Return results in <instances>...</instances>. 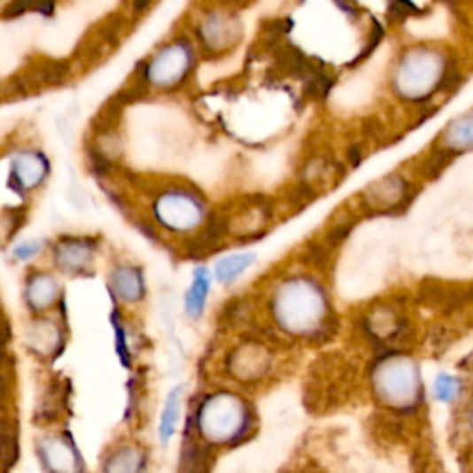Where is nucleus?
Listing matches in <instances>:
<instances>
[{
  "mask_svg": "<svg viewBox=\"0 0 473 473\" xmlns=\"http://www.w3.org/2000/svg\"><path fill=\"white\" fill-rule=\"evenodd\" d=\"M461 83L462 73L447 52L416 49L401 58L394 76V91L405 100L423 102L437 93H454Z\"/></svg>",
  "mask_w": 473,
  "mask_h": 473,
  "instance_id": "obj_1",
  "label": "nucleus"
},
{
  "mask_svg": "<svg viewBox=\"0 0 473 473\" xmlns=\"http://www.w3.org/2000/svg\"><path fill=\"white\" fill-rule=\"evenodd\" d=\"M198 431L211 444H233L250 425L244 401L233 394H214L207 398L198 411Z\"/></svg>",
  "mask_w": 473,
  "mask_h": 473,
  "instance_id": "obj_2",
  "label": "nucleus"
},
{
  "mask_svg": "<svg viewBox=\"0 0 473 473\" xmlns=\"http://www.w3.org/2000/svg\"><path fill=\"white\" fill-rule=\"evenodd\" d=\"M274 313L287 331L309 335L326 318V299L309 283H292L277 294Z\"/></svg>",
  "mask_w": 473,
  "mask_h": 473,
  "instance_id": "obj_3",
  "label": "nucleus"
},
{
  "mask_svg": "<svg viewBox=\"0 0 473 473\" xmlns=\"http://www.w3.org/2000/svg\"><path fill=\"white\" fill-rule=\"evenodd\" d=\"M374 386L383 401L394 407H405L416 401L420 383L413 361L405 357L384 359L374 374Z\"/></svg>",
  "mask_w": 473,
  "mask_h": 473,
  "instance_id": "obj_4",
  "label": "nucleus"
},
{
  "mask_svg": "<svg viewBox=\"0 0 473 473\" xmlns=\"http://www.w3.org/2000/svg\"><path fill=\"white\" fill-rule=\"evenodd\" d=\"M416 190L399 174H391L362 190V205L376 214H398L408 209Z\"/></svg>",
  "mask_w": 473,
  "mask_h": 473,
  "instance_id": "obj_5",
  "label": "nucleus"
},
{
  "mask_svg": "<svg viewBox=\"0 0 473 473\" xmlns=\"http://www.w3.org/2000/svg\"><path fill=\"white\" fill-rule=\"evenodd\" d=\"M39 455L50 473H80L81 461L71 442L61 437L45 438L39 446Z\"/></svg>",
  "mask_w": 473,
  "mask_h": 473,
  "instance_id": "obj_6",
  "label": "nucleus"
},
{
  "mask_svg": "<svg viewBox=\"0 0 473 473\" xmlns=\"http://www.w3.org/2000/svg\"><path fill=\"white\" fill-rule=\"evenodd\" d=\"M437 146L454 158L473 150V110L451 120L442 130Z\"/></svg>",
  "mask_w": 473,
  "mask_h": 473,
  "instance_id": "obj_7",
  "label": "nucleus"
},
{
  "mask_svg": "<svg viewBox=\"0 0 473 473\" xmlns=\"http://www.w3.org/2000/svg\"><path fill=\"white\" fill-rule=\"evenodd\" d=\"M47 178V159L41 154H25L13 163L12 185L19 192L25 189H35L43 180Z\"/></svg>",
  "mask_w": 473,
  "mask_h": 473,
  "instance_id": "obj_8",
  "label": "nucleus"
},
{
  "mask_svg": "<svg viewBox=\"0 0 473 473\" xmlns=\"http://www.w3.org/2000/svg\"><path fill=\"white\" fill-rule=\"evenodd\" d=\"M71 67L66 59H45L39 66L30 67L23 76L35 93L43 85H58L67 78Z\"/></svg>",
  "mask_w": 473,
  "mask_h": 473,
  "instance_id": "obj_9",
  "label": "nucleus"
},
{
  "mask_svg": "<svg viewBox=\"0 0 473 473\" xmlns=\"http://www.w3.org/2000/svg\"><path fill=\"white\" fill-rule=\"evenodd\" d=\"M158 213L161 221H167L172 213H180L182 217V229L195 226L197 221L200 219L202 205L195 202V198L190 197H182V195H168L158 202Z\"/></svg>",
  "mask_w": 473,
  "mask_h": 473,
  "instance_id": "obj_10",
  "label": "nucleus"
},
{
  "mask_svg": "<svg viewBox=\"0 0 473 473\" xmlns=\"http://www.w3.org/2000/svg\"><path fill=\"white\" fill-rule=\"evenodd\" d=\"M95 244H89V241H73L63 243L56 248V265L71 274L81 272L91 260V250Z\"/></svg>",
  "mask_w": 473,
  "mask_h": 473,
  "instance_id": "obj_11",
  "label": "nucleus"
},
{
  "mask_svg": "<svg viewBox=\"0 0 473 473\" xmlns=\"http://www.w3.org/2000/svg\"><path fill=\"white\" fill-rule=\"evenodd\" d=\"M113 289L124 302H139L144 296V283L139 270L132 267H122L113 272Z\"/></svg>",
  "mask_w": 473,
  "mask_h": 473,
  "instance_id": "obj_12",
  "label": "nucleus"
},
{
  "mask_svg": "<svg viewBox=\"0 0 473 473\" xmlns=\"http://www.w3.org/2000/svg\"><path fill=\"white\" fill-rule=\"evenodd\" d=\"M272 56L275 61V67L289 76L304 78L311 66V61L302 54V50L292 45H287V43H283L282 47H277Z\"/></svg>",
  "mask_w": 473,
  "mask_h": 473,
  "instance_id": "obj_13",
  "label": "nucleus"
},
{
  "mask_svg": "<svg viewBox=\"0 0 473 473\" xmlns=\"http://www.w3.org/2000/svg\"><path fill=\"white\" fill-rule=\"evenodd\" d=\"M56 298H58V285L52 277L37 274L30 279L27 299H28V306L34 311H43V309L50 307Z\"/></svg>",
  "mask_w": 473,
  "mask_h": 473,
  "instance_id": "obj_14",
  "label": "nucleus"
},
{
  "mask_svg": "<svg viewBox=\"0 0 473 473\" xmlns=\"http://www.w3.org/2000/svg\"><path fill=\"white\" fill-rule=\"evenodd\" d=\"M180 398H182V386H178V389H174L168 394L163 411H161L158 433H159V442L163 446H167L176 433V425L180 420Z\"/></svg>",
  "mask_w": 473,
  "mask_h": 473,
  "instance_id": "obj_15",
  "label": "nucleus"
},
{
  "mask_svg": "<svg viewBox=\"0 0 473 473\" xmlns=\"http://www.w3.org/2000/svg\"><path fill=\"white\" fill-rule=\"evenodd\" d=\"M209 294V277L205 268H198L195 272V279H192V285L185 296V311L189 316L198 318L204 313L205 299Z\"/></svg>",
  "mask_w": 473,
  "mask_h": 473,
  "instance_id": "obj_16",
  "label": "nucleus"
},
{
  "mask_svg": "<svg viewBox=\"0 0 473 473\" xmlns=\"http://www.w3.org/2000/svg\"><path fill=\"white\" fill-rule=\"evenodd\" d=\"M267 368V355L260 348H244L237 355L235 374L239 377H257L261 376Z\"/></svg>",
  "mask_w": 473,
  "mask_h": 473,
  "instance_id": "obj_17",
  "label": "nucleus"
},
{
  "mask_svg": "<svg viewBox=\"0 0 473 473\" xmlns=\"http://www.w3.org/2000/svg\"><path fill=\"white\" fill-rule=\"evenodd\" d=\"M141 468L143 455L136 447H122L105 462V473H139Z\"/></svg>",
  "mask_w": 473,
  "mask_h": 473,
  "instance_id": "obj_18",
  "label": "nucleus"
},
{
  "mask_svg": "<svg viewBox=\"0 0 473 473\" xmlns=\"http://www.w3.org/2000/svg\"><path fill=\"white\" fill-rule=\"evenodd\" d=\"M331 88H333V76L326 69L316 67L311 63L307 74L304 76L306 95L311 100H322V98L328 97Z\"/></svg>",
  "mask_w": 473,
  "mask_h": 473,
  "instance_id": "obj_19",
  "label": "nucleus"
},
{
  "mask_svg": "<svg viewBox=\"0 0 473 473\" xmlns=\"http://www.w3.org/2000/svg\"><path fill=\"white\" fill-rule=\"evenodd\" d=\"M59 340L58 330L49 324V322H41L30 333V348L39 355H49L56 350Z\"/></svg>",
  "mask_w": 473,
  "mask_h": 473,
  "instance_id": "obj_20",
  "label": "nucleus"
},
{
  "mask_svg": "<svg viewBox=\"0 0 473 473\" xmlns=\"http://www.w3.org/2000/svg\"><path fill=\"white\" fill-rule=\"evenodd\" d=\"M253 263V255L244 253V255H231L222 260L217 265V277L222 283H231L235 277H239L250 265Z\"/></svg>",
  "mask_w": 473,
  "mask_h": 473,
  "instance_id": "obj_21",
  "label": "nucleus"
},
{
  "mask_svg": "<svg viewBox=\"0 0 473 473\" xmlns=\"http://www.w3.org/2000/svg\"><path fill=\"white\" fill-rule=\"evenodd\" d=\"M56 0H12V3L4 8L3 17L13 19L23 15L27 12H37L43 15H50L54 12Z\"/></svg>",
  "mask_w": 473,
  "mask_h": 473,
  "instance_id": "obj_22",
  "label": "nucleus"
},
{
  "mask_svg": "<svg viewBox=\"0 0 473 473\" xmlns=\"http://www.w3.org/2000/svg\"><path fill=\"white\" fill-rule=\"evenodd\" d=\"M461 394V381L454 376L440 374L435 379V396L442 403H451L455 401L457 396Z\"/></svg>",
  "mask_w": 473,
  "mask_h": 473,
  "instance_id": "obj_23",
  "label": "nucleus"
},
{
  "mask_svg": "<svg viewBox=\"0 0 473 473\" xmlns=\"http://www.w3.org/2000/svg\"><path fill=\"white\" fill-rule=\"evenodd\" d=\"M124 27V19L120 15H112V17H107L102 27L98 28V35L100 41L104 43V45L107 47H115L117 43L120 41V30Z\"/></svg>",
  "mask_w": 473,
  "mask_h": 473,
  "instance_id": "obj_24",
  "label": "nucleus"
},
{
  "mask_svg": "<svg viewBox=\"0 0 473 473\" xmlns=\"http://www.w3.org/2000/svg\"><path fill=\"white\" fill-rule=\"evenodd\" d=\"M316 198V189L306 182H299L289 195V200L296 207H304Z\"/></svg>",
  "mask_w": 473,
  "mask_h": 473,
  "instance_id": "obj_25",
  "label": "nucleus"
},
{
  "mask_svg": "<svg viewBox=\"0 0 473 473\" xmlns=\"http://www.w3.org/2000/svg\"><path fill=\"white\" fill-rule=\"evenodd\" d=\"M352 228H353V222H344V224H337V226L330 228L328 233H326V237H324V244H326L330 250L337 248V246H338L340 243H344V239H346V237L350 235Z\"/></svg>",
  "mask_w": 473,
  "mask_h": 473,
  "instance_id": "obj_26",
  "label": "nucleus"
},
{
  "mask_svg": "<svg viewBox=\"0 0 473 473\" xmlns=\"http://www.w3.org/2000/svg\"><path fill=\"white\" fill-rule=\"evenodd\" d=\"M307 252H309V261H311L314 267H318V268H326V267L330 265V261H331V250H330L324 243H322V244H318V243H309Z\"/></svg>",
  "mask_w": 473,
  "mask_h": 473,
  "instance_id": "obj_27",
  "label": "nucleus"
},
{
  "mask_svg": "<svg viewBox=\"0 0 473 473\" xmlns=\"http://www.w3.org/2000/svg\"><path fill=\"white\" fill-rule=\"evenodd\" d=\"M89 161H91V168L97 172V174H107V172H110L113 167V161L104 152H100L97 146L89 148Z\"/></svg>",
  "mask_w": 473,
  "mask_h": 473,
  "instance_id": "obj_28",
  "label": "nucleus"
},
{
  "mask_svg": "<svg viewBox=\"0 0 473 473\" xmlns=\"http://www.w3.org/2000/svg\"><path fill=\"white\" fill-rule=\"evenodd\" d=\"M389 13L394 19H405L408 15H416L420 10L411 3V0H391Z\"/></svg>",
  "mask_w": 473,
  "mask_h": 473,
  "instance_id": "obj_29",
  "label": "nucleus"
},
{
  "mask_svg": "<svg viewBox=\"0 0 473 473\" xmlns=\"http://www.w3.org/2000/svg\"><path fill=\"white\" fill-rule=\"evenodd\" d=\"M291 20H282V19H275V20H265L263 23V32L268 37H279V39H285V35L291 30Z\"/></svg>",
  "mask_w": 473,
  "mask_h": 473,
  "instance_id": "obj_30",
  "label": "nucleus"
},
{
  "mask_svg": "<svg viewBox=\"0 0 473 473\" xmlns=\"http://www.w3.org/2000/svg\"><path fill=\"white\" fill-rule=\"evenodd\" d=\"M6 221H10V224H6V229L10 231L8 237H12L13 233L19 231V228L27 222V209L20 207V209H13L12 214H6Z\"/></svg>",
  "mask_w": 473,
  "mask_h": 473,
  "instance_id": "obj_31",
  "label": "nucleus"
},
{
  "mask_svg": "<svg viewBox=\"0 0 473 473\" xmlns=\"http://www.w3.org/2000/svg\"><path fill=\"white\" fill-rule=\"evenodd\" d=\"M39 250H41V243H25V244H20L15 248L13 255L19 257V260L27 261V260H32L34 255H37Z\"/></svg>",
  "mask_w": 473,
  "mask_h": 473,
  "instance_id": "obj_32",
  "label": "nucleus"
},
{
  "mask_svg": "<svg viewBox=\"0 0 473 473\" xmlns=\"http://www.w3.org/2000/svg\"><path fill=\"white\" fill-rule=\"evenodd\" d=\"M348 159H350L352 165H359V163H361V150H359V146H352V148H350Z\"/></svg>",
  "mask_w": 473,
  "mask_h": 473,
  "instance_id": "obj_33",
  "label": "nucleus"
},
{
  "mask_svg": "<svg viewBox=\"0 0 473 473\" xmlns=\"http://www.w3.org/2000/svg\"><path fill=\"white\" fill-rule=\"evenodd\" d=\"M148 4H150V0H134V8H136L137 12H143V10H146V8H148Z\"/></svg>",
  "mask_w": 473,
  "mask_h": 473,
  "instance_id": "obj_34",
  "label": "nucleus"
},
{
  "mask_svg": "<svg viewBox=\"0 0 473 473\" xmlns=\"http://www.w3.org/2000/svg\"><path fill=\"white\" fill-rule=\"evenodd\" d=\"M224 3L233 4V6H244V4L250 3V0H224Z\"/></svg>",
  "mask_w": 473,
  "mask_h": 473,
  "instance_id": "obj_35",
  "label": "nucleus"
},
{
  "mask_svg": "<svg viewBox=\"0 0 473 473\" xmlns=\"http://www.w3.org/2000/svg\"><path fill=\"white\" fill-rule=\"evenodd\" d=\"M469 425H471V429H473V405H471V408H469Z\"/></svg>",
  "mask_w": 473,
  "mask_h": 473,
  "instance_id": "obj_36",
  "label": "nucleus"
}]
</instances>
